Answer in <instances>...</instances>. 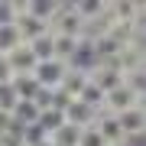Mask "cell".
I'll use <instances>...</instances> for the list:
<instances>
[{
    "instance_id": "1",
    "label": "cell",
    "mask_w": 146,
    "mask_h": 146,
    "mask_svg": "<svg viewBox=\"0 0 146 146\" xmlns=\"http://www.w3.org/2000/svg\"><path fill=\"white\" fill-rule=\"evenodd\" d=\"M65 72H68V65L62 62V58H49V62H39L36 65V84H62L65 78Z\"/></svg>"
},
{
    "instance_id": "3",
    "label": "cell",
    "mask_w": 146,
    "mask_h": 146,
    "mask_svg": "<svg viewBox=\"0 0 146 146\" xmlns=\"http://www.w3.org/2000/svg\"><path fill=\"white\" fill-rule=\"evenodd\" d=\"M107 101L117 107V114H123V110H130V104H133V101H140V98H136V94L127 88V84H117V88L107 91Z\"/></svg>"
},
{
    "instance_id": "5",
    "label": "cell",
    "mask_w": 146,
    "mask_h": 146,
    "mask_svg": "<svg viewBox=\"0 0 146 146\" xmlns=\"http://www.w3.org/2000/svg\"><path fill=\"white\" fill-rule=\"evenodd\" d=\"M78 146H107V143H104V136H101L98 130H88V133L78 136Z\"/></svg>"
},
{
    "instance_id": "6",
    "label": "cell",
    "mask_w": 146,
    "mask_h": 146,
    "mask_svg": "<svg viewBox=\"0 0 146 146\" xmlns=\"http://www.w3.org/2000/svg\"><path fill=\"white\" fill-rule=\"evenodd\" d=\"M114 146H120V143H114Z\"/></svg>"
},
{
    "instance_id": "4",
    "label": "cell",
    "mask_w": 146,
    "mask_h": 146,
    "mask_svg": "<svg viewBox=\"0 0 146 146\" xmlns=\"http://www.w3.org/2000/svg\"><path fill=\"white\" fill-rule=\"evenodd\" d=\"M78 136H81V130H78V127L62 123V127L52 133V140H55V146H78Z\"/></svg>"
},
{
    "instance_id": "2",
    "label": "cell",
    "mask_w": 146,
    "mask_h": 146,
    "mask_svg": "<svg viewBox=\"0 0 146 146\" xmlns=\"http://www.w3.org/2000/svg\"><path fill=\"white\" fill-rule=\"evenodd\" d=\"M117 127H120L123 136H130V133L140 136L143 133V110H140V104L130 107V110H123V114H117Z\"/></svg>"
}]
</instances>
